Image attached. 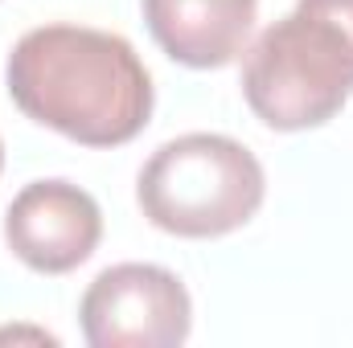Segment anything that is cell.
<instances>
[{"label": "cell", "instance_id": "obj_1", "mask_svg": "<svg viewBox=\"0 0 353 348\" xmlns=\"http://www.w3.org/2000/svg\"><path fill=\"white\" fill-rule=\"evenodd\" d=\"M4 83L33 123L87 148L136 140L152 115V78L132 41L90 25L29 29L8 54Z\"/></svg>", "mask_w": 353, "mask_h": 348}, {"label": "cell", "instance_id": "obj_2", "mask_svg": "<svg viewBox=\"0 0 353 348\" xmlns=\"http://www.w3.org/2000/svg\"><path fill=\"white\" fill-rule=\"evenodd\" d=\"M243 54V98L267 127H321L353 94V0H296Z\"/></svg>", "mask_w": 353, "mask_h": 348}, {"label": "cell", "instance_id": "obj_3", "mask_svg": "<svg viewBox=\"0 0 353 348\" xmlns=\"http://www.w3.org/2000/svg\"><path fill=\"white\" fill-rule=\"evenodd\" d=\"M267 193L251 148L218 131H189L161 144L136 180L144 217L176 238H222L247 226Z\"/></svg>", "mask_w": 353, "mask_h": 348}, {"label": "cell", "instance_id": "obj_4", "mask_svg": "<svg viewBox=\"0 0 353 348\" xmlns=\"http://www.w3.org/2000/svg\"><path fill=\"white\" fill-rule=\"evenodd\" d=\"M79 320L90 348H176L189 340L193 303L173 270L119 262L94 274Z\"/></svg>", "mask_w": 353, "mask_h": 348}, {"label": "cell", "instance_id": "obj_5", "mask_svg": "<svg viewBox=\"0 0 353 348\" xmlns=\"http://www.w3.org/2000/svg\"><path fill=\"white\" fill-rule=\"evenodd\" d=\"M103 213L87 188L70 180L25 184L4 213V242L37 274H66L94 254Z\"/></svg>", "mask_w": 353, "mask_h": 348}, {"label": "cell", "instance_id": "obj_6", "mask_svg": "<svg viewBox=\"0 0 353 348\" xmlns=\"http://www.w3.org/2000/svg\"><path fill=\"white\" fill-rule=\"evenodd\" d=\"M157 45L193 70L230 66L255 29L259 0H140Z\"/></svg>", "mask_w": 353, "mask_h": 348}, {"label": "cell", "instance_id": "obj_7", "mask_svg": "<svg viewBox=\"0 0 353 348\" xmlns=\"http://www.w3.org/2000/svg\"><path fill=\"white\" fill-rule=\"evenodd\" d=\"M0 168H4V148H0Z\"/></svg>", "mask_w": 353, "mask_h": 348}]
</instances>
